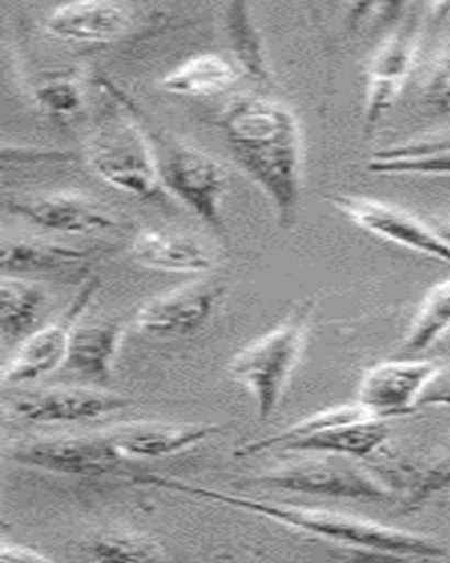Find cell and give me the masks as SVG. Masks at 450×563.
I'll return each mask as SVG.
<instances>
[{"instance_id": "cell-1", "label": "cell", "mask_w": 450, "mask_h": 563, "mask_svg": "<svg viewBox=\"0 0 450 563\" xmlns=\"http://www.w3.org/2000/svg\"><path fill=\"white\" fill-rule=\"evenodd\" d=\"M225 144L249 178L268 196L279 224L296 220L303 186V139L296 115L269 98H241L220 119Z\"/></svg>"}, {"instance_id": "cell-2", "label": "cell", "mask_w": 450, "mask_h": 563, "mask_svg": "<svg viewBox=\"0 0 450 563\" xmlns=\"http://www.w3.org/2000/svg\"><path fill=\"white\" fill-rule=\"evenodd\" d=\"M135 484L151 486L198 499L210 500L234 507V509L265 517L279 525L339 542V544L362 548L373 554L393 558V560H443L448 552L432 538L397 530V528L379 525V522L358 519L337 511L306 509V507L280 505V503L252 499L209 489V487L189 484L172 476L142 474L133 476Z\"/></svg>"}, {"instance_id": "cell-3", "label": "cell", "mask_w": 450, "mask_h": 563, "mask_svg": "<svg viewBox=\"0 0 450 563\" xmlns=\"http://www.w3.org/2000/svg\"><path fill=\"white\" fill-rule=\"evenodd\" d=\"M99 82L126 106L142 125L165 192L177 196L203 223L225 238L223 200L227 192V174L218 161L153 123L139 106L110 80L102 78Z\"/></svg>"}, {"instance_id": "cell-4", "label": "cell", "mask_w": 450, "mask_h": 563, "mask_svg": "<svg viewBox=\"0 0 450 563\" xmlns=\"http://www.w3.org/2000/svg\"><path fill=\"white\" fill-rule=\"evenodd\" d=\"M389 434L384 421L373 419L364 407L359 404L347 405L324 410L277 434L238 446L234 455L241 460L282 450L297 454H331L362 460L382 451L387 444Z\"/></svg>"}, {"instance_id": "cell-5", "label": "cell", "mask_w": 450, "mask_h": 563, "mask_svg": "<svg viewBox=\"0 0 450 563\" xmlns=\"http://www.w3.org/2000/svg\"><path fill=\"white\" fill-rule=\"evenodd\" d=\"M314 301L306 300L277 329L245 346L228 364V375L252 395L259 421L277 411L304 345Z\"/></svg>"}, {"instance_id": "cell-6", "label": "cell", "mask_w": 450, "mask_h": 563, "mask_svg": "<svg viewBox=\"0 0 450 563\" xmlns=\"http://www.w3.org/2000/svg\"><path fill=\"white\" fill-rule=\"evenodd\" d=\"M110 95V93H109ZM116 100L117 109L103 115L90 139L88 163L103 183L143 200L164 198L151 147L130 110Z\"/></svg>"}, {"instance_id": "cell-7", "label": "cell", "mask_w": 450, "mask_h": 563, "mask_svg": "<svg viewBox=\"0 0 450 563\" xmlns=\"http://www.w3.org/2000/svg\"><path fill=\"white\" fill-rule=\"evenodd\" d=\"M263 475L249 477L244 486L299 495L334 497L372 503H396L370 466L355 457L331 454H307Z\"/></svg>"}, {"instance_id": "cell-8", "label": "cell", "mask_w": 450, "mask_h": 563, "mask_svg": "<svg viewBox=\"0 0 450 563\" xmlns=\"http://www.w3.org/2000/svg\"><path fill=\"white\" fill-rule=\"evenodd\" d=\"M421 38L423 14L418 10L405 12L370 59L363 103V134L367 137L386 118L412 77Z\"/></svg>"}, {"instance_id": "cell-9", "label": "cell", "mask_w": 450, "mask_h": 563, "mask_svg": "<svg viewBox=\"0 0 450 563\" xmlns=\"http://www.w3.org/2000/svg\"><path fill=\"white\" fill-rule=\"evenodd\" d=\"M3 457L29 470L71 477L112 475L124 461L103 432L16 442L4 450Z\"/></svg>"}, {"instance_id": "cell-10", "label": "cell", "mask_w": 450, "mask_h": 563, "mask_svg": "<svg viewBox=\"0 0 450 563\" xmlns=\"http://www.w3.org/2000/svg\"><path fill=\"white\" fill-rule=\"evenodd\" d=\"M98 278L88 279L57 319L30 334L13 358L4 365L2 382L9 386L32 384L63 368L75 329L97 298Z\"/></svg>"}, {"instance_id": "cell-11", "label": "cell", "mask_w": 450, "mask_h": 563, "mask_svg": "<svg viewBox=\"0 0 450 563\" xmlns=\"http://www.w3.org/2000/svg\"><path fill=\"white\" fill-rule=\"evenodd\" d=\"M333 205L368 233L450 264L449 241L407 211L357 195L335 196Z\"/></svg>"}, {"instance_id": "cell-12", "label": "cell", "mask_w": 450, "mask_h": 563, "mask_svg": "<svg viewBox=\"0 0 450 563\" xmlns=\"http://www.w3.org/2000/svg\"><path fill=\"white\" fill-rule=\"evenodd\" d=\"M10 214L34 228L52 233L87 235L116 233L124 228L110 211L82 196L52 194L10 198L4 202Z\"/></svg>"}, {"instance_id": "cell-13", "label": "cell", "mask_w": 450, "mask_h": 563, "mask_svg": "<svg viewBox=\"0 0 450 563\" xmlns=\"http://www.w3.org/2000/svg\"><path fill=\"white\" fill-rule=\"evenodd\" d=\"M438 366L428 361H390L367 371L358 404L376 420L412 413Z\"/></svg>"}, {"instance_id": "cell-14", "label": "cell", "mask_w": 450, "mask_h": 563, "mask_svg": "<svg viewBox=\"0 0 450 563\" xmlns=\"http://www.w3.org/2000/svg\"><path fill=\"white\" fill-rule=\"evenodd\" d=\"M132 405V400L117 394L69 386L20 397L10 409L19 420L33 424H74L120 413Z\"/></svg>"}, {"instance_id": "cell-15", "label": "cell", "mask_w": 450, "mask_h": 563, "mask_svg": "<svg viewBox=\"0 0 450 563\" xmlns=\"http://www.w3.org/2000/svg\"><path fill=\"white\" fill-rule=\"evenodd\" d=\"M223 291L222 286L202 282L159 296L135 314V330L153 339H178L196 333L212 317Z\"/></svg>"}, {"instance_id": "cell-16", "label": "cell", "mask_w": 450, "mask_h": 563, "mask_svg": "<svg viewBox=\"0 0 450 563\" xmlns=\"http://www.w3.org/2000/svg\"><path fill=\"white\" fill-rule=\"evenodd\" d=\"M228 424H173L134 421L106 432L110 444L124 460L153 461L178 455L222 434Z\"/></svg>"}, {"instance_id": "cell-17", "label": "cell", "mask_w": 450, "mask_h": 563, "mask_svg": "<svg viewBox=\"0 0 450 563\" xmlns=\"http://www.w3.org/2000/svg\"><path fill=\"white\" fill-rule=\"evenodd\" d=\"M132 22V13L122 3L83 0L55 8L45 19V29L64 42L102 44L122 37Z\"/></svg>"}, {"instance_id": "cell-18", "label": "cell", "mask_w": 450, "mask_h": 563, "mask_svg": "<svg viewBox=\"0 0 450 563\" xmlns=\"http://www.w3.org/2000/svg\"><path fill=\"white\" fill-rule=\"evenodd\" d=\"M132 253L138 264L159 273L200 275L217 265L216 253L202 240L169 231H142Z\"/></svg>"}, {"instance_id": "cell-19", "label": "cell", "mask_w": 450, "mask_h": 563, "mask_svg": "<svg viewBox=\"0 0 450 563\" xmlns=\"http://www.w3.org/2000/svg\"><path fill=\"white\" fill-rule=\"evenodd\" d=\"M123 336L122 325L113 321L78 325L69 344L65 368L79 378L106 384L113 378Z\"/></svg>"}, {"instance_id": "cell-20", "label": "cell", "mask_w": 450, "mask_h": 563, "mask_svg": "<svg viewBox=\"0 0 450 563\" xmlns=\"http://www.w3.org/2000/svg\"><path fill=\"white\" fill-rule=\"evenodd\" d=\"M370 470L392 493L394 500L402 503L407 509H413L434 493L450 486V460L415 462L390 456L379 465L370 466Z\"/></svg>"}, {"instance_id": "cell-21", "label": "cell", "mask_w": 450, "mask_h": 563, "mask_svg": "<svg viewBox=\"0 0 450 563\" xmlns=\"http://www.w3.org/2000/svg\"><path fill=\"white\" fill-rule=\"evenodd\" d=\"M243 77L232 59L220 54H200L161 78L159 87L177 97H214L232 89Z\"/></svg>"}, {"instance_id": "cell-22", "label": "cell", "mask_w": 450, "mask_h": 563, "mask_svg": "<svg viewBox=\"0 0 450 563\" xmlns=\"http://www.w3.org/2000/svg\"><path fill=\"white\" fill-rule=\"evenodd\" d=\"M88 258V251L79 246L42 241H9L2 246L0 265L9 276L53 275L77 268L87 263Z\"/></svg>"}, {"instance_id": "cell-23", "label": "cell", "mask_w": 450, "mask_h": 563, "mask_svg": "<svg viewBox=\"0 0 450 563\" xmlns=\"http://www.w3.org/2000/svg\"><path fill=\"white\" fill-rule=\"evenodd\" d=\"M225 29L232 45L234 63L243 75L257 80L270 82V65L261 32L245 2H232L225 9Z\"/></svg>"}, {"instance_id": "cell-24", "label": "cell", "mask_w": 450, "mask_h": 563, "mask_svg": "<svg viewBox=\"0 0 450 563\" xmlns=\"http://www.w3.org/2000/svg\"><path fill=\"white\" fill-rule=\"evenodd\" d=\"M0 323L2 336L16 341L26 336L42 313L44 290L22 276L3 275L0 288Z\"/></svg>"}, {"instance_id": "cell-25", "label": "cell", "mask_w": 450, "mask_h": 563, "mask_svg": "<svg viewBox=\"0 0 450 563\" xmlns=\"http://www.w3.org/2000/svg\"><path fill=\"white\" fill-rule=\"evenodd\" d=\"M450 333V280L435 285L415 313L402 350L405 354L427 351Z\"/></svg>"}, {"instance_id": "cell-26", "label": "cell", "mask_w": 450, "mask_h": 563, "mask_svg": "<svg viewBox=\"0 0 450 563\" xmlns=\"http://www.w3.org/2000/svg\"><path fill=\"white\" fill-rule=\"evenodd\" d=\"M102 562H157L167 560L162 547L151 538L130 531H110L94 538L89 547Z\"/></svg>"}, {"instance_id": "cell-27", "label": "cell", "mask_w": 450, "mask_h": 563, "mask_svg": "<svg viewBox=\"0 0 450 563\" xmlns=\"http://www.w3.org/2000/svg\"><path fill=\"white\" fill-rule=\"evenodd\" d=\"M36 102L45 113L54 118H69L83 106V92L74 79H47L34 90Z\"/></svg>"}, {"instance_id": "cell-28", "label": "cell", "mask_w": 450, "mask_h": 563, "mask_svg": "<svg viewBox=\"0 0 450 563\" xmlns=\"http://www.w3.org/2000/svg\"><path fill=\"white\" fill-rule=\"evenodd\" d=\"M419 100L431 112L450 115V40L429 65Z\"/></svg>"}, {"instance_id": "cell-29", "label": "cell", "mask_w": 450, "mask_h": 563, "mask_svg": "<svg viewBox=\"0 0 450 563\" xmlns=\"http://www.w3.org/2000/svg\"><path fill=\"white\" fill-rule=\"evenodd\" d=\"M368 168L379 175L450 176V153L418 158H372Z\"/></svg>"}, {"instance_id": "cell-30", "label": "cell", "mask_w": 450, "mask_h": 563, "mask_svg": "<svg viewBox=\"0 0 450 563\" xmlns=\"http://www.w3.org/2000/svg\"><path fill=\"white\" fill-rule=\"evenodd\" d=\"M445 153H450V129L423 135V137L404 141V143L390 145L387 148L378 151V153L373 155V158H418Z\"/></svg>"}, {"instance_id": "cell-31", "label": "cell", "mask_w": 450, "mask_h": 563, "mask_svg": "<svg viewBox=\"0 0 450 563\" xmlns=\"http://www.w3.org/2000/svg\"><path fill=\"white\" fill-rule=\"evenodd\" d=\"M419 406L450 407V366L448 368H439L438 366L437 372H435L421 397H419Z\"/></svg>"}, {"instance_id": "cell-32", "label": "cell", "mask_w": 450, "mask_h": 563, "mask_svg": "<svg viewBox=\"0 0 450 563\" xmlns=\"http://www.w3.org/2000/svg\"><path fill=\"white\" fill-rule=\"evenodd\" d=\"M4 151L8 153H12V158H3V163H8L9 159L14 161V163H37V161H69L72 157L71 153H63V151H43L36 148H30L24 151L22 148H8L4 145Z\"/></svg>"}, {"instance_id": "cell-33", "label": "cell", "mask_w": 450, "mask_h": 563, "mask_svg": "<svg viewBox=\"0 0 450 563\" xmlns=\"http://www.w3.org/2000/svg\"><path fill=\"white\" fill-rule=\"evenodd\" d=\"M0 561L12 563V562H24V563H38V562H52V558L44 555L43 552L33 550V548L24 545H3L0 550Z\"/></svg>"}, {"instance_id": "cell-34", "label": "cell", "mask_w": 450, "mask_h": 563, "mask_svg": "<svg viewBox=\"0 0 450 563\" xmlns=\"http://www.w3.org/2000/svg\"><path fill=\"white\" fill-rule=\"evenodd\" d=\"M437 230L439 231V234H441L442 238L445 240H448L450 243V219L447 221H443V223L441 225H439V228H437Z\"/></svg>"}, {"instance_id": "cell-35", "label": "cell", "mask_w": 450, "mask_h": 563, "mask_svg": "<svg viewBox=\"0 0 450 563\" xmlns=\"http://www.w3.org/2000/svg\"><path fill=\"white\" fill-rule=\"evenodd\" d=\"M443 340H445L443 345L448 346V349H450V333L447 336H445Z\"/></svg>"}]
</instances>
